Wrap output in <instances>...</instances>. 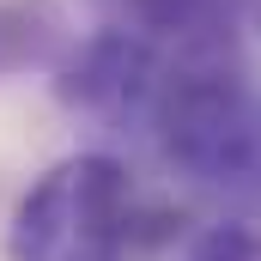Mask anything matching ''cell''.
<instances>
[{"instance_id":"obj_1","label":"cell","mask_w":261,"mask_h":261,"mask_svg":"<svg viewBox=\"0 0 261 261\" xmlns=\"http://www.w3.org/2000/svg\"><path fill=\"white\" fill-rule=\"evenodd\" d=\"M164 164L225 206H261V91L231 67H176L152 91Z\"/></svg>"},{"instance_id":"obj_2","label":"cell","mask_w":261,"mask_h":261,"mask_svg":"<svg viewBox=\"0 0 261 261\" xmlns=\"http://www.w3.org/2000/svg\"><path fill=\"white\" fill-rule=\"evenodd\" d=\"M134 237V182L110 152L49 164L12 206L6 261H122Z\"/></svg>"},{"instance_id":"obj_3","label":"cell","mask_w":261,"mask_h":261,"mask_svg":"<svg viewBox=\"0 0 261 261\" xmlns=\"http://www.w3.org/2000/svg\"><path fill=\"white\" fill-rule=\"evenodd\" d=\"M152 91H158V61H152L146 37L128 31V24H110V31L73 61V73L61 79L67 103H79V110H110V116L146 110Z\"/></svg>"},{"instance_id":"obj_4","label":"cell","mask_w":261,"mask_h":261,"mask_svg":"<svg viewBox=\"0 0 261 261\" xmlns=\"http://www.w3.org/2000/svg\"><path fill=\"white\" fill-rule=\"evenodd\" d=\"M140 37H213L231 24V0H116Z\"/></svg>"},{"instance_id":"obj_5","label":"cell","mask_w":261,"mask_h":261,"mask_svg":"<svg viewBox=\"0 0 261 261\" xmlns=\"http://www.w3.org/2000/svg\"><path fill=\"white\" fill-rule=\"evenodd\" d=\"M55 31H61V18L43 0L0 6V73H12V67H24V61H43L55 49Z\"/></svg>"},{"instance_id":"obj_6","label":"cell","mask_w":261,"mask_h":261,"mask_svg":"<svg viewBox=\"0 0 261 261\" xmlns=\"http://www.w3.org/2000/svg\"><path fill=\"white\" fill-rule=\"evenodd\" d=\"M189 261H261V237L249 225H213Z\"/></svg>"}]
</instances>
